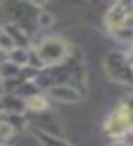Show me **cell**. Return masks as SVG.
I'll list each match as a JSON object with an SVG mask.
<instances>
[{
    "label": "cell",
    "mask_w": 133,
    "mask_h": 146,
    "mask_svg": "<svg viewBox=\"0 0 133 146\" xmlns=\"http://www.w3.org/2000/svg\"><path fill=\"white\" fill-rule=\"evenodd\" d=\"M28 105H29V108L35 110V111H40V110H43V108L45 107V102H44L43 98L34 96V98H31V100L28 101Z\"/></svg>",
    "instance_id": "7a4b0ae2"
},
{
    "label": "cell",
    "mask_w": 133,
    "mask_h": 146,
    "mask_svg": "<svg viewBox=\"0 0 133 146\" xmlns=\"http://www.w3.org/2000/svg\"><path fill=\"white\" fill-rule=\"evenodd\" d=\"M35 2H37V3H43V2H44V0H35Z\"/></svg>",
    "instance_id": "3957f363"
},
{
    "label": "cell",
    "mask_w": 133,
    "mask_h": 146,
    "mask_svg": "<svg viewBox=\"0 0 133 146\" xmlns=\"http://www.w3.org/2000/svg\"><path fill=\"white\" fill-rule=\"evenodd\" d=\"M132 124V111L126 105H122L116 110V113L107 121V131L111 136H120Z\"/></svg>",
    "instance_id": "6da1fadb"
}]
</instances>
